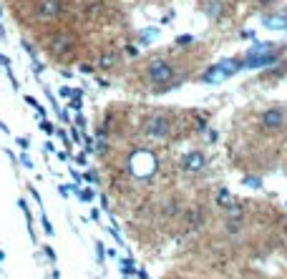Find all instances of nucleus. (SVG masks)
I'll use <instances>...</instances> for the list:
<instances>
[{
	"instance_id": "1",
	"label": "nucleus",
	"mask_w": 287,
	"mask_h": 279,
	"mask_svg": "<svg viewBox=\"0 0 287 279\" xmlns=\"http://www.w3.org/2000/svg\"><path fill=\"white\" fill-rule=\"evenodd\" d=\"M146 75H149V81H151L154 86H166V83H171V78H174V68H171L166 61H151L149 68H146Z\"/></svg>"
},
{
	"instance_id": "2",
	"label": "nucleus",
	"mask_w": 287,
	"mask_h": 279,
	"mask_svg": "<svg viewBox=\"0 0 287 279\" xmlns=\"http://www.w3.org/2000/svg\"><path fill=\"white\" fill-rule=\"evenodd\" d=\"M144 131H146V136L164 139V136H169V134H171V121H169L166 116L156 113V116H151V118L144 124Z\"/></svg>"
},
{
	"instance_id": "3",
	"label": "nucleus",
	"mask_w": 287,
	"mask_h": 279,
	"mask_svg": "<svg viewBox=\"0 0 287 279\" xmlns=\"http://www.w3.org/2000/svg\"><path fill=\"white\" fill-rule=\"evenodd\" d=\"M63 13V5L61 0H41L38 8H35V15L43 18V20H51V18H58Z\"/></svg>"
},
{
	"instance_id": "4",
	"label": "nucleus",
	"mask_w": 287,
	"mask_h": 279,
	"mask_svg": "<svg viewBox=\"0 0 287 279\" xmlns=\"http://www.w3.org/2000/svg\"><path fill=\"white\" fill-rule=\"evenodd\" d=\"M275 61H277V53L267 51L262 56H244V61H239V63H242V68H262V66H270Z\"/></svg>"
},
{
	"instance_id": "5",
	"label": "nucleus",
	"mask_w": 287,
	"mask_h": 279,
	"mask_svg": "<svg viewBox=\"0 0 287 279\" xmlns=\"http://www.w3.org/2000/svg\"><path fill=\"white\" fill-rule=\"evenodd\" d=\"M182 166H184V171L197 174V171H202V169L207 166V158H204V153H202V151H189V153L184 156Z\"/></svg>"
},
{
	"instance_id": "6",
	"label": "nucleus",
	"mask_w": 287,
	"mask_h": 279,
	"mask_svg": "<svg viewBox=\"0 0 287 279\" xmlns=\"http://www.w3.org/2000/svg\"><path fill=\"white\" fill-rule=\"evenodd\" d=\"M262 124H265V129H282V124H285V113L280 111V108H270V111H265L262 113Z\"/></svg>"
},
{
	"instance_id": "7",
	"label": "nucleus",
	"mask_w": 287,
	"mask_h": 279,
	"mask_svg": "<svg viewBox=\"0 0 287 279\" xmlns=\"http://www.w3.org/2000/svg\"><path fill=\"white\" fill-rule=\"evenodd\" d=\"M71 48V35H66V33H58L53 41H51V51L53 53H63V51H68Z\"/></svg>"
},
{
	"instance_id": "8",
	"label": "nucleus",
	"mask_w": 287,
	"mask_h": 279,
	"mask_svg": "<svg viewBox=\"0 0 287 279\" xmlns=\"http://www.w3.org/2000/svg\"><path fill=\"white\" fill-rule=\"evenodd\" d=\"M224 78H229V75L219 68V66H214V68H209L207 73H204V78H202V81H204V83H222Z\"/></svg>"
},
{
	"instance_id": "9",
	"label": "nucleus",
	"mask_w": 287,
	"mask_h": 279,
	"mask_svg": "<svg viewBox=\"0 0 287 279\" xmlns=\"http://www.w3.org/2000/svg\"><path fill=\"white\" fill-rule=\"evenodd\" d=\"M224 209H227V221H239V216H242V207L229 204V207H224Z\"/></svg>"
},
{
	"instance_id": "10",
	"label": "nucleus",
	"mask_w": 287,
	"mask_h": 279,
	"mask_svg": "<svg viewBox=\"0 0 287 279\" xmlns=\"http://www.w3.org/2000/svg\"><path fill=\"white\" fill-rule=\"evenodd\" d=\"M116 61H119V56H116L114 51L101 56V66H103V68H114V66H116Z\"/></svg>"
},
{
	"instance_id": "11",
	"label": "nucleus",
	"mask_w": 287,
	"mask_h": 279,
	"mask_svg": "<svg viewBox=\"0 0 287 279\" xmlns=\"http://www.w3.org/2000/svg\"><path fill=\"white\" fill-rule=\"evenodd\" d=\"M267 28H287V18H265Z\"/></svg>"
},
{
	"instance_id": "12",
	"label": "nucleus",
	"mask_w": 287,
	"mask_h": 279,
	"mask_svg": "<svg viewBox=\"0 0 287 279\" xmlns=\"http://www.w3.org/2000/svg\"><path fill=\"white\" fill-rule=\"evenodd\" d=\"M217 204H219V207H229V204H232V196H229L227 189H222V191L217 194Z\"/></svg>"
},
{
	"instance_id": "13",
	"label": "nucleus",
	"mask_w": 287,
	"mask_h": 279,
	"mask_svg": "<svg viewBox=\"0 0 287 279\" xmlns=\"http://www.w3.org/2000/svg\"><path fill=\"white\" fill-rule=\"evenodd\" d=\"M209 15H212V18H219V15H222V3H219V0H212V3H209Z\"/></svg>"
},
{
	"instance_id": "14",
	"label": "nucleus",
	"mask_w": 287,
	"mask_h": 279,
	"mask_svg": "<svg viewBox=\"0 0 287 279\" xmlns=\"http://www.w3.org/2000/svg\"><path fill=\"white\" fill-rule=\"evenodd\" d=\"M156 33H159L156 28H146V30H141V41H144V43L154 41V38H156Z\"/></svg>"
},
{
	"instance_id": "15",
	"label": "nucleus",
	"mask_w": 287,
	"mask_h": 279,
	"mask_svg": "<svg viewBox=\"0 0 287 279\" xmlns=\"http://www.w3.org/2000/svg\"><path fill=\"white\" fill-rule=\"evenodd\" d=\"M121 269H124V274H126V277H129V272H131V274L136 272V269H134V262H131V259H121Z\"/></svg>"
},
{
	"instance_id": "16",
	"label": "nucleus",
	"mask_w": 287,
	"mask_h": 279,
	"mask_svg": "<svg viewBox=\"0 0 287 279\" xmlns=\"http://www.w3.org/2000/svg\"><path fill=\"white\" fill-rule=\"evenodd\" d=\"M189 224L192 226H197V224H202V214L199 211L194 209V211H189Z\"/></svg>"
},
{
	"instance_id": "17",
	"label": "nucleus",
	"mask_w": 287,
	"mask_h": 279,
	"mask_svg": "<svg viewBox=\"0 0 287 279\" xmlns=\"http://www.w3.org/2000/svg\"><path fill=\"white\" fill-rule=\"evenodd\" d=\"M260 184H262V181H260L257 176H255V179H252V176H247V179H244V186H252V189H260Z\"/></svg>"
},
{
	"instance_id": "18",
	"label": "nucleus",
	"mask_w": 287,
	"mask_h": 279,
	"mask_svg": "<svg viewBox=\"0 0 287 279\" xmlns=\"http://www.w3.org/2000/svg\"><path fill=\"white\" fill-rule=\"evenodd\" d=\"M78 196H81V202H93L96 194H93L91 189H86V191H78Z\"/></svg>"
},
{
	"instance_id": "19",
	"label": "nucleus",
	"mask_w": 287,
	"mask_h": 279,
	"mask_svg": "<svg viewBox=\"0 0 287 279\" xmlns=\"http://www.w3.org/2000/svg\"><path fill=\"white\" fill-rule=\"evenodd\" d=\"M227 231L229 234H237L239 231V221H227Z\"/></svg>"
},
{
	"instance_id": "20",
	"label": "nucleus",
	"mask_w": 287,
	"mask_h": 279,
	"mask_svg": "<svg viewBox=\"0 0 287 279\" xmlns=\"http://www.w3.org/2000/svg\"><path fill=\"white\" fill-rule=\"evenodd\" d=\"M96 254H98V262H103V254L106 252H103V244L101 242H96Z\"/></svg>"
},
{
	"instance_id": "21",
	"label": "nucleus",
	"mask_w": 287,
	"mask_h": 279,
	"mask_svg": "<svg viewBox=\"0 0 287 279\" xmlns=\"http://www.w3.org/2000/svg\"><path fill=\"white\" fill-rule=\"evenodd\" d=\"M86 181H93V184H98V174H96V171H88V174H86Z\"/></svg>"
},
{
	"instance_id": "22",
	"label": "nucleus",
	"mask_w": 287,
	"mask_h": 279,
	"mask_svg": "<svg viewBox=\"0 0 287 279\" xmlns=\"http://www.w3.org/2000/svg\"><path fill=\"white\" fill-rule=\"evenodd\" d=\"M41 129H43L46 134H53V131H56V129H53V126H51L48 121H43V124H41Z\"/></svg>"
},
{
	"instance_id": "23",
	"label": "nucleus",
	"mask_w": 287,
	"mask_h": 279,
	"mask_svg": "<svg viewBox=\"0 0 287 279\" xmlns=\"http://www.w3.org/2000/svg\"><path fill=\"white\" fill-rule=\"evenodd\" d=\"M126 53H129V56H139V51H136L134 46H129V48H126Z\"/></svg>"
},
{
	"instance_id": "24",
	"label": "nucleus",
	"mask_w": 287,
	"mask_h": 279,
	"mask_svg": "<svg viewBox=\"0 0 287 279\" xmlns=\"http://www.w3.org/2000/svg\"><path fill=\"white\" fill-rule=\"evenodd\" d=\"M0 66H5V68H10V61H8L5 56H0Z\"/></svg>"
},
{
	"instance_id": "25",
	"label": "nucleus",
	"mask_w": 287,
	"mask_h": 279,
	"mask_svg": "<svg viewBox=\"0 0 287 279\" xmlns=\"http://www.w3.org/2000/svg\"><path fill=\"white\" fill-rule=\"evenodd\" d=\"M257 3H262V5H267V3H270V0H257Z\"/></svg>"
}]
</instances>
